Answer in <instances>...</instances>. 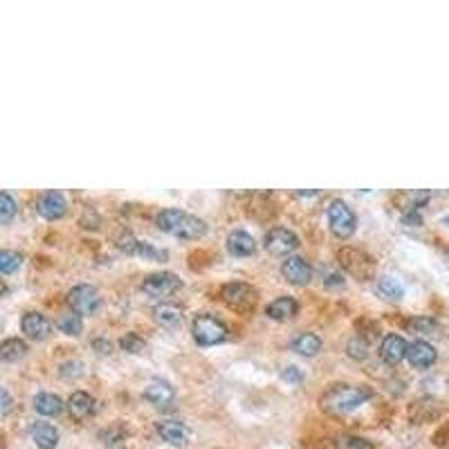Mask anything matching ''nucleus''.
<instances>
[{
  "instance_id": "393cba45",
  "label": "nucleus",
  "mask_w": 449,
  "mask_h": 449,
  "mask_svg": "<svg viewBox=\"0 0 449 449\" xmlns=\"http://www.w3.org/2000/svg\"><path fill=\"white\" fill-rule=\"evenodd\" d=\"M27 355V344L19 337H12V339H5L3 346H0V357L5 362H19Z\"/></svg>"
},
{
  "instance_id": "e433bc0d",
  "label": "nucleus",
  "mask_w": 449,
  "mask_h": 449,
  "mask_svg": "<svg viewBox=\"0 0 449 449\" xmlns=\"http://www.w3.org/2000/svg\"><path fill=\"white\" fill-rule=\"evenodd\" d=\"M0 396H3V415H7L12 411V398H10V391L3 389L0 391Z\"/></svg>"
},
{
  "instance_id": "72a5a7b5",
  "label": "nucleus",
  "mask_w": 449,
  "mask_h": 449,
  "mask_svg": "<svg viewBox=\"0 0 449 449\" xmlns=\"http://www.w3.org/2000/svg\"><path fill=\"white\" fill-rule=\"evenodd\" d=\"M81 373H84V364L81 362H65V364H61V378H65V380H77V378H81Z\"/></svg>"
},
{
  "instance_id": "ddd939ff",
  "label": "nucleus",
  "mask_w": 449,
  "mask_h": 449,
  "mask_svg": "<svg viewBox=\"0 0 449 449\" xmlns=\"http://www.w3.org/2000/svg\"><path fill=\"white\" fill-rule=\"evenodd\" d=\"M21 328H23V332H25L27 339H32V341H43L47 335L52 332V324H50V319H47L45 315H40V313H27L25 317H23Z\"/></svg>"
},
{
  "instance_id": "c85d7f7f",
  "label": "nucleus",
  "mask_w": 449,
  "mask_h": 449,
  "mask_svg": "<svg viewBox=\"0 0 449 449\" xmlns=\"http://www.w3.org/2000/svg\"><path fill=\"white\" fill-rule=\"evenodd\" d=\"M409 330H413L415 335H420V337H431V335H438V324L434 319H429V317H418V319H411L409 324Z\"/></svg>"
},
{
  "instance_id": "f3484780",
  "label": "nucleus",
  "mask_w": 449,
  "mask_h": 449,
  "mask_svg": "<svg viewBox=\"0 0 449 449\" xmlns=\"http://www.w3.org/2000/svg\"><path fill=\"white\" fill-rule=\"evenodd\" d=\"M436 357H438L436 348L422 339L409 344V350H406V359H409V364L415 366V369H429L436 362Z\"/></svg>"
},
{
  "instance_id": "20e7f679",
  "label": "nucleus",
  "mask_w": 449,
  "mask_h": 449,
  "mask_svg": "<svg viewBox=\"0 0 449 449\" xmlns=\"http://www.w3.org/2000/svg\"><path fill=\"white\" fill-rule=\"evenodd\" d=\"M328 223H330V232L337 236V239L346 241L355 234L357 227V218L353 214L344 200H332L328 207Z\"/></svg>"
},
{
  "instance_id": "b1692460",
  "label": "nucleus",
  "mask_w": 449,
  "mask_h": 449,
  "mask_svg": "<svg viewBox=\"0 0 449 449\" xmlns=\"http://www.w3.org/2000/svg\"><path fill=\"white\" fill-rule=\"evenodd\" d=\"M375 290H378L380 295L385 299H389V301H398V299H402V295H404V285L400 283L396 276H389V274L380 276Z\"/></svg>"
},
{
  "instance_id": "a211bd4d",
  "label": "nucleus",
  "mask_w": 449,
  "mask_h": 449,
  "mask_svg": "<svg viewBox=\"0 0 449 449\" xmlns=\"http://www.w3.org/2000/svg\"><path fill=\"white\" fill-rule=\"evenodd\" d=\"M68 411L75 420H86L95 413V398L86 391H75L68 400Z\"/></svg>"
},
{
  "instance_id": "c9c22d12",
  "label": "nucleus",
  "mask_w": 449,
  "mask_h": 449,
  "mask_svg": "<svg viewBox=\"0 0 449 449\" xmlns=\"http://www.w3.org/2000/svg\"><path fill=\"white\" fill-rule=\"evenodd\" d=\"M93 346H95V350H97L99 355H110V353H112V344H110L108 339H97Z\"/></svg>"
},
{
  "instance_id": "a878e982",
  "label": "nucleus",
  "mask_w": 449,
  "mask_h": 449,
  "mask_svg": "<svg viewBox=\"0 0 449 449\" xmlns=\"http://www.w3.org/2000/svg\"><path fill=\"white\" fill-rule=\"evenodd\" d=\"M56 328H59L63 335H70V337H77L84 330V319H81V315L75 313V310H70V313H63L59 317V321H56Z\"/></svg>"
},
{
  "instance_id": "4468645a",
  "label": "nucleus",
  "mask_w": 449,
  "mask_h": 449,
  "mask_svg": "<svg viewBox=\"0 0 449 449\" xmlns=\"http://www.w3.org/2000/svg\"><path fill=\"white\" fill-rule=\"evenodd\" d=\"M158 434L165 443L173 447H184L189 443V427L180 420H162L158 422Z\"/></svg>"
},
{
  "instance_id": "9b49d317",
  "label": "nucleus",
  "mask_w": 449,
  "mask_h": 449,
  "mask_svg": "<svg viewBox=\"0 0 449 449\" xmlns=\"http://www.w3.org/2000/svg\"><path fill=\"white\" fill-rule=\"evenodd\" d=\"M281 274L285 276V281L292 285H308L313 279V267L306 258L301 256H290L283 260L281 265Z\"/></svg>"
},
{
  "instance_id": "2f4dec72",
  "label": "nucleus",
  "mask_w": 449,
  "mask_h": 449,
  "mask_svg": "<svg viewBox=\"0 0 449 449\" xmlns=\"http://www.w3.org/2000/svg\"><path fill=\"white\" fill-rule=\"evenodd\" d=\"M346 350L353 359H366V357H369V344H366L364 337H353L348 341Z\"/></svg>"
},
{
  "instance_id": "39448f33",
  "label": "nucleus",
  "mask_w": 449,
  "mask_h": 449,
  "mask_svg": "<svg viewBox=\"0 0 449 449\" xmlns=\"http://www.w3.org/2000/svg\"><path fill=\"white\" fill-rule=\"evenodd\" d=\"M220 297L230 308L239 310V313H247L256 304V290L247 283H227L220 290Z\"/></svg>"
},
{
  "instance_id": "4be33fe9",
  "label": "nucleus",
  "mask_w": 449,
  "mask_h": 449,
  "mask_svg": "<svg viewBox=\"0 0 449 449\" xmlns=\"http://www.w3.org/2000/svg\"><path fill=\"white\" fill-rule=\"evenodd\" d=\"M292 350H297L299 355L313 357L321 350V339L313 332H299L295 339H292Z\"/></svg>"
},
{
  "instance_id": "0eeeda50",
  "label": "nucleus",
  "mask_w": 449,
  "mask_h": 449,
  "mask_svg": "<svg viewBox=\"0 0 449 449\" xmlns=\"http://www.w3.org/2000/svg\"><path fill=\"white\" fill-rule=\"evenodd\" d=\"M182 288V281L180 276H175L173 272H158V274H149L146 279L142 281V290L144 295H149L153 299H162V297H169L173 295Z\"/></svg>"
},
{
  "instance_id": "f8f14e48",
  "label": "nucleus",
  "mask_w": 449,
  "mask_h": 449,
  "mask_svg": "<svg viewBox=\"0 0 449 449\" xmlns=\"http://www.w3.org/2000/svg\"><path fill=\"white\" fill-rule=\"evenodd\" d=\"M27 434L32 438V443L38 449H56V445H59V429L50 422H43V420L32 422Z\"/></svg>"
},
{
  "instance_id": "412c9836",
  "label": "nucleus",
  "mask_w": 449,
  "mask_h": 449,
  "mask_svg": "<svg viewBox=\"0 0 449 449\" xmlns=\"http://www.w3.org/2000/svg\"><path fill=\"white\" fill-rule=\"evenodd\" d=\"M153 319L162 328H175L182 321V308L175 304H160L153 308Z\"/></svg>"
},
{
  "instance_id": "423d86ee",
  "label": "nucleus",
  "mask_w": 449,
  "mask_h": 449,
  "mask_svg": "<svg viewBox=\"0 0 449 449\" xmlns=\"http://www.w3.org/2000/svg\"><path fill=\"white\" fill-rule=\"evenodd\" d=\"M339 263L344 265L346 269L353 276H357V279H371L373 272H375V263H373V258L366 254V252L362 250H355V247H346V250H341L339 252Z\"/></svg>"
},
{
  "instance_id": "7c9ffc66",
  "label": "nucleus",
  "mask_w": 449,
  "mask_h": 449,
  "mask_svg": "<svg viewBox=\"0 0 449 449\" xmlns=\"http://www.w3.org/2000/svg\"><path fill=\"white\" fill-rule=\"evenodd\" d=\"M16 211H19V207H16V200L12 198V193L10 191L0 193V223L7 225L14 218Z\"/></svg>"
},
{
  "instance_id": "4c0bfd02",
  "label": "nucleus",
  "mask_w": 449,
  "mask_h": 449,
  "mask_svg": "<svg viewBox=\"0 0 449 449\" xmlns=\"http://www.w3.org/2000/svg\"><path fill=\"white\" fill-rule=\"evenodd\" d=\"M447 387H449V380H447Z\"/></svg>"
},
{
  "instance_id": "cd10ccee",
  "label": "nucleus",
  "mask_w": 449,
  "mask_h": 449,
  "mask_svg": "<svg viewBox=\"0 0 449 449\" xmlns=\"http://www.w3.org/2000/svg\"><path fill=\"white\" fill-rule=\"evenodd\" d=\"M115 245L117 247L124 252V254H128V256H137V252H140V245H142V241H137L133 234H130L128 230H121L119 234H117V239H115Z\"/></svg>"
},
{
  "instance_id": "5701e85b",
  "label": "nucleus",
  "mask_w": 449,
  "mask_h": 449,
  "mask_svg": "<svg viewBox=\"0 0 449 449\" xmlns=\"http://www.w3.org/2000/svg\"><path fill=\"white\" fill-rule=\"evenodd\" d=\"M34 409L40 415L52 418V415H59L63 411V400L59 396H54V393H38L34 398Z\"/></svg>"
},
{
  "instance_id": "dca6fc26",
  "label": "nucleus",
  "mask_w": 449,
  "mask_h": 449,
  "mask_svg": "<svg viewBox=\"0 0 449 449\" xmlns=\"http://www.w3.org/2000/svg\"><path fill=\"white\" fill-rule=\"evenodd\" d=\"M406 350H409V344H406L400 335H387L385 341H382V346H380V355L387 364L396 366L406 357Z\"/></svg>"
},
{
  "instance_id": "bb28decb",
  "label": "nucleus",
  "mask_w": 449,
  "mask_h": 449,
  "mask_svg": "<svg viewBox=\"0 0 449 449\" xmlns=\"http://www.w3.org/2000/svg\"><path fill=\"white\" fill-rule=\"evenodd\" d=\"M335 449H375L371 440L353 434H341L335 438Z\"/></svg>"
},
{
  "instance_id": "aec40b11",
  "label": "nucleus",
  "mask_w": 449,
  "mask_h": 449,
  "mask_svg": "<svg viewBox=\"0 0 449 449\" xmlns=\"http://www.w3.org/2000/svg\"><path fill=\"white\" fill-rule=\"evenodd\" d=\"M297 310H299V304L292 297H279L265 308V313H267L269 319L285 321V319H292V317L297 315Z\"/></svg>"
},
{
  "instance_id": "6ab92c4d",
  "label": "nucleus",
  "mask_w": 449,
  "mask_h": 449,
  "mask_svg": "<svg viewBox=\"0 0 449 449\" xmlns=\"http://www.w3.org/2000/svg\"><path fill=\"white\" fill-rule=\"evenodd\" d=\"M227 250L234 256H252L256 252V241L247 232H232L227 236Z\"/></svg>"
},
{
  "instance_id": "f03ea898",
  "label": "nucleus",
  "mask_w": 449,
  "mask_h": 449,
  "mask_svg": "<svg viewBox=\"0 0 449 449\" xmlns=\"http://www.w3.org/2000/svg\"><path fill=\"white\" fill-rule=\"evenodd\" d=\"M371 398V391L366 387H353V385H335L321 396L319 404L326 413L332 415H346L362 406Z\"/></svg>"
},
{
  "instance_id": "2eb2a0df",
  "label": "nucleus",
  "mask_w": 449,
  "mask_h": 449,
  "mask_svg": "<svg viewBox=\"0 0 449 449\" xmlns=\"http://www.w3.org/2000/svg\"><path fill=\"white\" fill-rule=\"evenodd\" d=\"M144 398L149 400L153 406H158V409H167V406L175 400V391L165 380H151L149 387L144 389Z\"/></svg>"
},
{
  "instance_id": "f257e3e1",
  "label": "nucleus",
  "mask_w": 449,
  "mask_h": 449,
  "mask_svg": "<svg viewBox=\"0 0 449 449\" xmlns=\"http://www.w3.org/2000/svg\"><path fill=\"white\" fill-rule=\"evenodd\" d=\"M155 223L165 234L175 236V239L184 241H198L207 234V223L198 216H191L180 209H165L160 211Z\"/></svg>"
},
{
  "instance_id": "473e14b6",
  "label": "nucleus",
  "mask_w": 449,
  "mask_h": 449,
  "mask_svg": "<svg viewBox=\"0 0 449 449\" xmlns=\"http://www.w3.org/2000/svg\"><path fill=\"white\" fill-rule=\"evenodd\" d=\"M121 348L128 350V353H142L144 350V339L137 332H128L124 339H121Z\"/></svg>"
},
{
  "instance_id": "f704fd0d",
  "label": "nucleus",
  "mask_w": 449,
  "mask_h": 449,
  "mask_svg": "<svg viewBox=\"0 0 449 449\" xmlns=\"http://www.w3.org/2000/svg\"><path fill=\"white\" fill-rule=\"evenodd\" d=\"M281 378H283L285 382H290V385H301L304 375H301V371L297 369V366H285L283 373H281Z\"/></svg>"
},
{
  "instance_id": "9d476101",
  "label": "nucleus",
  "mask_w": 449,
  "mask_h": 449,
  "mask_svg": "<svg viewBox=\"0 0 449 449\" xmlns=\"http://www.w3.org/2000/svg\"><path fill=\"white\" fill-rule=\"evenodd\" d=\"M36 211L47 220H59L68 211V200L61 191H45L36 200Z\"/></svg>"
},
{
  "instance_id": "1a4fd4ad",
  "label": "nucleus",
  "mask_w": 449,
  "mask_h": 449,
  "mask_svg": "<svg viewBox=\"0 0 449 449\" xmlns=\"http://www.w3.org/2000/svg\"><path fill=\"white\" fill-rule=\"evenodd\" d=\"M299 247V236L285 227H274L265 236V250L272 256H288Z\"/></svg>"
},
{
  "instance_id": "6e6552de",
  "label": "nucleus",
  "mask_w": 449,
  "mask_h": 449,
  "mask_svg": "<svg viewBox=\"0 0 449 449\" xmlns=\"http://www.w3.org/2000/svg\"><path fill=\"white\" fill-rule=\"evenodd\" d=\"M68 301H70V308L75 310V313L93 315V313H97V308H99L101 297H99V292H97V288H93V285H88V283H81L70 290Z\"/></svg>"
},
{
  "instance_id": "7ed1b4c3",
  "label": "nucleus",
  "mask_w": 449,
  "mask_h": 449,
  "mask_svg": "<svg viewBox=\"0 0 449 449\" xmlns=\"http://www.w3.org/2000/svg\"><path fill=\"white\" fill-rule=\"evenodd\" d=\"M193 339L200 346H216L227 339V326L214 315H198L193 319Z\"/></svg>"
},
{
  "instance_id": "c756f323",
  "label": "nucleus",
  "mask_w": 449,
  "mask_h": 449,
  "mask_svg": "<svg viewBox=\"0 0 449 449\" xmlns=\"http://www.w3.org/2000/svg\"><path fill=\"white\" fill-rule=\"evenodd\" d=\"M21 263H23V256L19 254V252H10V250L0 252V272L3 274L16 272V269L21 267Z\"/></svg>"
}]
</instances>
